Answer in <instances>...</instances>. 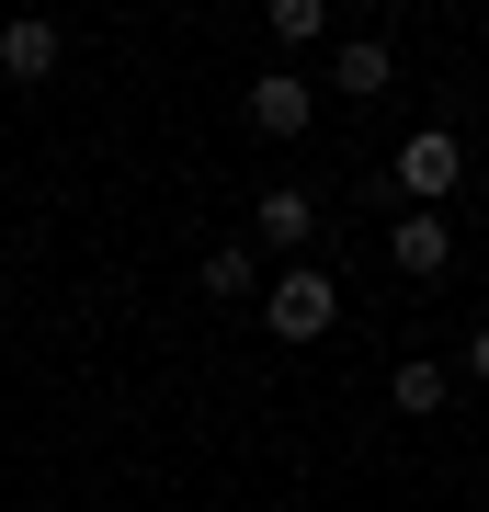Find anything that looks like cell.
Here are the masks:
<instances>
[{"label":"cell","mask_w":489,"mask_h":512,"mask_svg":"<svg viewBox=\"0 0 489 512\" xmlns=\"http://www.w3.org/2000/svg\"><path fill=\"white\" fill-rule=\"evenodd\" d=\"M273 274H262V251L251 239H217V251H205V296H217V308H251Z\"/></svg>","instance_id":"7"},{"label":"cell","mask_w":489,"mask_h":512,"mask_svg":"<svg viewBox=\"0 0 489 512\" xmlns=\"http://www.w3.org/2000/svg\"><path fill=\"white\" fill-rule=\"evenodd\" d=\"M262 23H273V46H319L330 35V0H273Z\"/></svg>","instance_id":"10"},{"label":"cell","mask_w":489,"mask_h":512,"mask_svg":"<svg viewBox=\"0 0 489 512\" xmlns=\"http://www.w3.org/2000/svg\"><path fill=\"white\" fill-rule=\"evenodd\" d=\"M57 57H69V35H57L46 12H12V23H0V69H12V80H57Z\"/></svg>","instance_id":"6"},{"label":"cell","mask_w":489,"mask_h":512,"mask_svg":"<svg viewBox=\"0 0 489 512\" xmlns=\"http://www.w3.org/2000/svg\"><path fill=\"white\" fill-rule=\"evenodd\" d=\"M387 262H399V285H444V262H455L444 217H421V205H399V228H387Z\"/></svg>","instance_id":"5"},{"label":"cell","mask_w":489,"mask_h":512,"mask_svg":"<svg viewBox=\"0 0 489 512\" xmlns=\"http://www.w3.org/2000/svg\"><path fill=\"white\" fill-rule=\"evenodd\" d=\"M308 239H319V194H308V183H262V205H251V251L308 262Z\"/></svg>","instance_id":"2"},{"label":"cell","mask_w":489,"mask_h":512,"mask_svg":"<svg viewBox=\"0 0 489 512\" xmlns=\"http://www.w3.org/2000/svg\"><path fill=\"white\" fill-rule=\"evenodd\" d=\"M239 114H251V137H308V114H319V80H296V69H262L251 92H239Z\"/></svg>","instance_id":"4"},{"label":"cell","mask_w":489,"mask_h":512,"mask_svg":"<svg viewBox=\"0 0 489 512\" xmlns=\"http://www.w3.org/2000/svg\"><path fill=\"white\" fill-rule=\"evenodd\" d=\"M387 80H399V46L387 35H353L342 57H330V92H387Z\"/></svg>","instance_id":"8"},{"label":"cell","mask_w":489,"mask_h":512,"mask_svg":"<svg viewBox=\"0 0 489 512\" xmlns=\"http://www.w3.org/2000/svg\"><path fill=\"white\" fill-rule=\"evenodd\" d=\"M467 376H478V387H489V319H478V330H467Z\"/></svg>","instance_id":"11"},{"label":"cell","mask_w":489,"mask_h":512,"mask_svg":"<svg viewBox=\"0 0 489 512\" xmlns=\"http://www.w3.org/2000/svg\"><path fill=\"white\" fill-rule=\"evenodd\" d=\"M455 183H467V148H455V137H444V126H421V137H410V148H399V194H410V205H421V217H433V205H444V194H455Z\"/></svg>","instance_id":"3"},{"label":"cell","mask_w":489,"mask_h":512,"mask_svg":"<svg viewBox=\"0 0 489 512\" xmlns=\"http://www.w3.org/2000/svg\"><path fill=\"white\" fill-rule=\"evenodd\" d=\"M262 330L273 342H330V330H342V285H330L319 262H285V274L262 285Z\"/></svg>","instance_id":"1"},{"label":"cell","mask_w":489,"mask_h":512,"mask_svg":"<svg viewBox=\"0 0 489 512\" xmlns=\"http://www.w3.org/2000/svg\"><path fill=\"white\" fill-rule=\"evenodd\" d=\"M387 399H399V421H444V399H455V376H444V365H421V353H410V365L387 376Z\"/></svg>","instance_id":"9"}]
</instances>
